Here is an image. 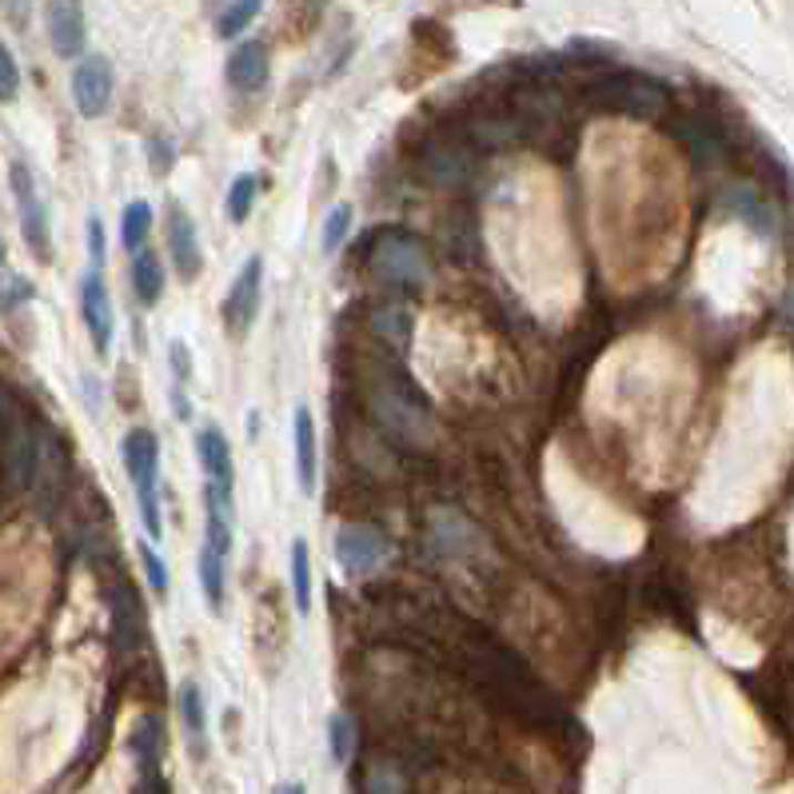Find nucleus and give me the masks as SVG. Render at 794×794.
Returning <instances> with one entry per match:
<instances>
[{"instance_id": "nucleus-5", "label": "nucleus", "mask_w": 794, "mask_h": 794, "mask_svg": "<svg viewBox=\"0 0 794 794\" xmlns=\"http://www.w3.org/2000/svg\"><path fill=\"white\" fill-rule=\"evenodd\" d=\"M72 100H77L80 116H104L112 100V64L104 57H84L72 69Z\"/></svg>"}, {"instance_id": "nucleus-22", "label": "nucleus", "mask_w": 794, "mask_h": 794, "mask_svg": "<svg viewBox=\"0 0 794 794\" xmlns=\"http://www.w3.org/2000/svg\"><path fill=\"white\" fill-rule=\"evenodd\" d=\"M180 719H184V726H189L192 743L200 746V739H204V695H200L196 683L180 686Z\"/></svg>"}, {"instance_id": "nucleus-10", "label": "nucleus", "mask_w": 794, "mask_h": 794, "mask_svg": "<svg viewBox=\"0 0 794 794\" xmlns=\"http://www.w3.org/2000/svg\"><path fill=\"white\" fill-rule=\"evenodd\" d=\"M259 288H264V259L248 256L244 259V268H240L236 284H232V296H228V324L232 332H248V324L256 319L259 312Z\"/></svg>"}, {"instance_id": "nucleus-31", "label": "nucleus", "mask_w": 794, "mask_h": 794, "mask_svg": "<svg viewBox=\"0 0 794 794\" xmlns=\"http://www.w3.org/2000/svg\"><path fill=\"white\" fill-rule=\"evenodd\" d=\"M783 312H786V319H791V324H794V288L786 292V299H783Z\"/></svg>"}, {"instance_id": "nucleus-7", "label": "nucleus", "mask_w": 794, "mask_h": 794, "mask_svg": "<svg viewBox=\"0 0 794 794\" xmlns=\"http://www.w3.org/2000/svg\"><path fill=\"white\" fill-rule=\"evenodd\" d=\"M164 216H169V252H172V264H176V276L184 279V284H192V279L200 276V268H204L196 224H192V216L180 208V204H169Z\"/></svg>"}, {"instance_id": "nucleus-17", "label": "nucleus", "mask_w": 794, "mask_h": 794, "mask_svg": "<svg viewBox=\"0 0 794 794\" xmlns=\"http://www.w3.org/2000/svg\"><path fill=\"white\" fill-rule=\"evenodd\" d=\"M292 599L296 611L308 615L312 611V559H308V539H292Z\"/></svg>"}, {"instance_id": "nucleus-30", "label": "nucleus", "mask_w": 794, "mask_h": 794, "mask_svg": "<svg viewBox=\"0 0 794 794\" xmlns=\"http://www.w3.org/2000/svg\"><path fill=\"white\" fill-rule=\"evenodd\" d=\"M0 4H4V17H9L17 29L29 24V0H0Z\"/></svg>"}, {"instance_id": "nucleus-23", "label": "nucleus", "mask_w": 794, "mask_h": 794, "mask_svg": "<svg viewBox=\"0 0 794 794\" xmlns=\"http://www.w3.org/2000/svg\"><path fill=\"white\" fill-rule=\"evenodd\" d=\"M348 228H352V208H348V204L332 208L328 220H324V236H319V248H324V256L339 252V244L348 240Z\"/></svg>"}, {"instance_id": "nucleus-12", "label": "nucleus", "mask_w": 794, "mask_h": 794, "mask_svg": "<svg viewBox=\"0 0 794 794\" xmlns=\"http://www.w3.org/2000/svg\"><path fill=\"white\" fill-rule=\"evenodd\" d=\"M268 69H272L268 49L259 40H244L228 57V84L236 92H259L268 84Z\"/></svg>"}, {"instance_id": "nucleus-2", "label": "nucleus", "mask_w": 794, "mask_h": 794, "mask_svg": "<svg viewBox=\"0 0 794 794\" xmlns=\"http://www.w3.org/2000/svg\"><path fill=\"white\" fill-rule=\"evenodd\" d=\"M9 184L12 196H17V212H20V228H24V240L29 248L37 252L40 259H52V236H49V208L37 192V180H32L29 164H12L9 169Z\"/></svg>"}, {"instance_id": "nucleus-4", "label": "nucleus", "mask_w": 794, "mask_h": 794, "mask_svg": "<svg viewBox=\"0 0 794 794\" xmlns=\"http://www.w3.org/2000/svg\"><path fill=\"white\" fill-rule=\"evenodd\" d=\"M336 563L348 571L352 579H364V576H376L384 559H388V539L379 536L376 527H339L336 531Z\"/></svg>"}, {"instance_id": "nucleus-1", "label": "nucleus", "mask_w": 794, "mask_h": 794, "mask_svg": "<svg viewBox=\"0 0 794 794\" xmlns=\"http://www.w3.org/2000/svg\"><path fill=\"white\" fill-rule=\"evenodd\" d=\"M371 268L396 288H416L427 279V252L407 232H384L371 248Z\"/></svg>"}, {"instance_id": "nucleus-13", "label": "nucleus", "mask_w": 794, "mask_h": 794, "mask_svg": "<svg viewBox=\"0 0 794 794\" xmlns=\"http://www.w3.org/2000/svg\"><path fill=\"white\" fill-rule=\"evenodd\" d=\"M292 444H296V483L304 496H312L316 491V424L304 404L292 416Z\"/></svg>"}, {"instance_id": "nucleus-27", "label": "nucleus", "mask_w": 794, "mask_h": 794, "mask_svg": "<svg viewBox=\"0 0 794 794\" xmlns=\"http://www.w3.org/2000/svg\"><path fill=\"white\" fill-rule=\"evenodd\" d=\"M368 794H404V775H399L396 766H371Z\"/></svg>"}, {"instance_id": "nucleus-29", "label": "nucleus", "mask_w": 794, "mask_h": 794, "mask_svg": "<svg viewBox=\"0 0 794 794\" xmlns=\"http://www.w3.org/2000/svg\"><path fill=\"white\" fill-rule=\"evenodd\" d=\"M89 256L96 268L104 264V224H100V216L89 220Z\"/></svg>"}, {"instance_id": "nucleus-32", "label": "nucleus", "mask_w": 794, "mask_h": 794, "mask_svg": "<svg viewBox=\"0 0 794 794\" xmlns=\"http://www.w3.org/2000/svg\"><path fill=\"white\" fill-rule=\"evenodd\" d=\"M279 794H308V791H304V783H288Z\"/></svg>"}, {"instance_id": "nucleus-25", "label": "nucleus", "mask_w": 794, "mask_h": 794, "mask_svg": "<svg viewBox=\"0 0 794 794\" xmlns=\"http://www.w3.org/2000/svg\"><path fill=\"white\" fill-rule=\"evenodd\" d=\"M140 563H144V576H149L152 591L164 596V591H169V567H164V559L156 556V547L140 543Z\"/></svg>"}, {"instance_id": "nucleus-28", "label": "nucleus", "mask_w": 794, "mask_h": 794, "mask_svg": "<svg viewBox=\"0 0 794 794\" xmlns=\"http://www.w3.org/2000/svg\"><path fill=\"white\" fill-rule=\"evenodd\" d=\"M169 356H172V376H176V384H180V388H189V376H192V359H189V348H184V344H180V339H172Z\"/></svg>"}, {"instance_id": "nucleus-33", "label": "nucleus", "mask_w": 794, "mask_h": 794, "mask_svg": "<svg viewBox=\"0 0 794 794\" xmlns=\"http://www.w3.org/2000/svg\"><path fill=\"white\" fill-rule=\"evenodd\" d=\"M0 259H4V244H0Z\"/></svg>"}, {"instance_id": "nucleus-14", "label": "nucleus", "mask_w": 794, "mask_h": 794, "mask_svg": "<svg viewBox=\"0 0 794 794\" xmlns=\"http://www.w3.org/2000/svg\"><path fill=\"white\" fill-rule=\"evenodd\" d=\"M726 212H731L735 220H743L746 228H755L759 236H775V228H778L775 212L766 208L763 196H755L751 189H731V192H726Z\"/></svg>"}, {"instance_id": "nucleus-15", "label": "nucleus", "mask_w": 794, "mask_h": 794, "mask_svg": "<svg viewBox=\"0 0 794 794\" xmlns=\"http://www.w3.org/2000/svg\"><path fill=\"white\" fill-rule=\"evenodd\" d=\"M132 288H136L140 304H149V308H156L160 296H164V264L152 248H140L136 259H132Z\"/></svg>"}, {"instance_id": "nucleus-9", "label": "nucleus", "mask_w": 794, "mask_h": 794, "mask_svg": "<svg viewBox=\"0 0 794 794\" xmlns=\"http://www.w3.org/2000/svg\"><path fill=\"white\" fill-rule=\"evenodd\" d=\"M196 456L204 476H208V487L220 491V496H232V483H236V467H232V447L228 436L220 427H200L196 431Z\"/></svg>"}, {"instance_id": "nucleus-3", "label": "nucleus", "mask_w": 794, "mask_h": 794, "mask_svg": "<svg viewBox=\"0 0 794 794\" xmlns=\"http://www.w3.org/2000/svg\"><path fill=\"white\" fill-rule=\"evenodd\" d=\"M596 96L603 100L607 109H619V112H627V116H655V112H663V104H666V92L659 89L655 80L631 77V72L603 77L596 84Z\"/></svg>"}, {"instance_id": "nucleus-11", "label": "nucleus", "mask_w": 794, "mask_h": 794, "mask_svg": "<svg viewBox=\"0 0 794 794\" xmlns=\"http://www.w3.org/2000/svg\"><path fill=\"white\" fill-rule=\"evenodd\" d=\"M124 467H129L132 487L160 483V439L149 427H132L124 436Z\"/></svg>"}, {"instance_id": "nucleus-24", "label": "nucleus", "mask_w": 794, "mask_h": 794, "mask_svg": "<svg viewBox=\"0 0 794 794\" xmlns=\"http://www.w3.org/2000/svg\"><path fill=\"white\" fill-rule=\"evenodd\" d=\"M371 328H376L384 339H391L396 348H404L407 344V312L396 308V304H391V308H379L376 316H371Z\"/></svg>"}, {"instance_id": "nucleus-6", "label": "nucleus", "mask_w": 794, "mask_h": 794, "mask_svg": "<svg viewBox=\"0 0 794 794\" xmlns=\"http://www.w3.org/2000/svg\"><path fill=\"white\" fill-rule=\"evenodd\" d=\"M44 24H49L52 52L64 60L84 52V9L80 0H44Z\"/></svg>"}, {"instance_id": "nucleus-16", "label": "nucleus", "mask_w": 794, "mask_h": 794, "mask_svg": "<svg viewBox=\"0 0 794 794\" xmlns=\"http://www.w3.org/2000/svg\"><path fill=\"white\" fill-rule=\"evenodd\" d=\"M224 576H228V556H220L216 547L204 543V551H200V587H204V599H208L212 611L224 607Z\"/></svg>"}, {"instance_id": "nucleus-8", "label": "nucleus", "mask_w": 794, "mask_h": 794, "mask_svg": "<svg viewBox=\"0 0 794 794\" xmlns=\"http://www.w3.org/2000/svg\"><path fill=\"white\" fill-rule=\"evenodd\" d=\"M80 316H84V328L92 336V348L104 356L112 348V299L96 272L80 279Z\"/></svg>"}, {"instance_id": "nucleus-18", "label": "nucleus", "mask_w": 794, "mask_h": 794, "mask_svg": "<svg viewBox=\"0 0 794 794\" xmlns=\"http://www.w3.org/2000/svg\"><path fill=\"white\" fill-rule=\"evenodd\" d=\"M149 232H152V208L144 200H136V204L124 208V220H120V244L129 252H140L144 240H149Z\"/></svg>"}, {"instance_id": "nucleus-26", "label": "nucleus", "mask_w": 794, "mask_h": 794, "mask_svg": "<svg viewBox=\"0 0 794 794\" xmlns=\"http://www.w3.org/2000/svg\"><path fill=\"white\" fill-rule=\"evenodd\" d=\"M17 92H20V69H17V60H12V52L0 44V104L17 100Z\"/></svg>"}, {"instance_id": "nucleus-19", "label": "nucleus", "mask_w": 794, "mask_h": 794, "mask_svg": "<svg viewBox=\"0 0 794 794\" xmlns=\"http://www.w3.org/2000/svg\"><path fill=\"white\" fill-rule=\"evenodd\" d=\"M328 751H332V763L336 766H348L352 763V751H356V723L352 715L336 711L328 719Z\"/></svg>"}, {"instance_id": "nucleus-20", "label": "nucleus", "mask_w": 794, "mask_h": 794, "mask_svg": "<svg viewBox=\"0 0 794 794\" xmlns=\"http://www.w3.org/2000/svg\"><path fill=\"white\" fill-rule=\"evenodd\" d=\"M256 192H259V180L252 176V172H244V176H236L232 180V189H228V220L232 224H244V220L252 216V208H256Z\"/></svg>"}, {"instance_id": "nucleus-21", "label": "nucleus", "mask_w": 794, "mask_h": 794, "mask_svg": "<svg viewBox=\"0 0 794 794\" xmlns=\"http://www.w3.org/2000/svg\"><path fill=\"white\" fill-rule=\"evenodd\" d=\"M259 4L264 0H228L224 4V12H220V20H216V32L220 37H240V32L248 29L252 20H256V12H259Z\"/></svg>"}]
</instances>
